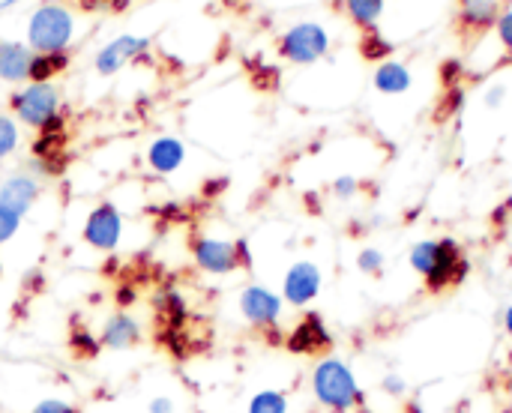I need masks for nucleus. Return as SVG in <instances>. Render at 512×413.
Listing matches in <instances>:
<instances>
[{
	"mask_svg": "<svg viewBox=\"0 0 512 413\" xmlns=\"http://www.w3.org/2000/svg\"><path fill=\"white\" fill-rule=\"evenodd\" d=\"M450 413H471V411H468V408H453Z\"/></svg>",
	"mask_w": 512,
	"mask_h": 413,
	"instance_id": "obj_36",
	"label": "nucleus"
},
{
	"mask_svg": "<svg viewBox=\"0 0 512 413\" xmlns=\"http://www.w3.org/2000/svg\"><path fill=\"white\" fill-rule=\"evenodd\" d=\"M192 258L195 267L207 276H231L240 267L237 255V240H222V237H195L192 240Z\"/></svg>",
	"mask_w": 512,
	"mask_h": 413,
	"instance_id": "obj_7",
	"label": "nucleus"
},
{
	"mask_svg": "<svg viewBox=\"0 0 512 413\" xmlns=\"http://www.w3.org/2000/svg\"><path fill=\"white\" fill-rule=\"evenodd\" d=\"M141 321L129 312H114L102 330H99V345L108 351H129L141 342Z\"/></svg>",
	"mask_w": 512,
	"mask_h": 413,
	"instance_id": "obj_13",
	"label": "nucleus"
},
{
	"mask_svg": "<svg viewBox=\"0 0 512 413\" xmlns=\"http://www.w3.org/2000/svg\"><path fill=\"white\" fill-rule=\"evenodd\" d=\"M18 228H21V216H15L12 210L0 207V246L9 243L18 234Z\"/></svg>",
	"mask_w": 512,
	"mask_h": 413,
	"instance_id": "obj_26",
	"label": "nucleus"
},
{
	"mask_svg": "<svg viewBox=\"0 0 512 413\" xmlns=\"http://www.w3.org/2000/svg\"><path fill=\"white\" fill-rule=\"evenodd\" d=\"M360 413H369V411H360Z\"/></svg>",
	"mask_w": 512,
	"mask_h": 413,
	"instance_id": "obj_37",
	"label": "nucleus"
},
{
	"mask_svg": "<svg viewBox=\"0 0 512 413\" xmlns=\"http://www.w3.org/2000/svg\"><path fill=\"white\" fill-rule=\"evenodd\" d=\"M66 66H69V54L66 51H57V54H36L33 51L30 81H54Z\"/></svg>",
	"mask_w": 512,
	"mask_h": 413,
	"instance_id": "obj_19",
	"label": "nucleus"
},
{
	"mask_svg": "<svg viewBox=\"0 0 512 413\" xmlns=\"http://www.w3.org/2000/svg\"><path fill=\"white\" fill-rule=\"evenodd\" d=\"M372 84H375V90L384 93V96H402V93L411 90L414 75H411V69H408L402 60H393V57H390V60H384V63L375 66Z\"/></svg>",
	"mask_w": 512,
	"mask_h": 413,
	"instance_id": "obj_16",
	"label": "nucleus"
},
{
	"mask_svg": "<svg viewBox=\"0 0 512 413\" xmlns=\"http://www.w3.org/2000/svg\"><path fill=\"white\" fill-rule=\"evenodd\" d=\"M30 413H78V408L63 399H42L39 405H33Z\"/></svg>",
	"mask_w": 512,
	"mask_h": 413,
	"instance_id": "obj_28",
	"label": "nucleus"
},
{
	"mask_svg": "<svg viewBox=\"0 0 512 413\" xmlns=\"http://www.w3.org/2000/svg\"><path fill=\"white\" fill-rule=\"evenodd\" d=\"M357 192H360V180H357V177L345 174V177H336V180H333V195H336V198L348 201V198H354Z\"/></svg>",
	"mask_w": 512,
	"mask_h": 413,
	"instance_id": "obj_27",
	"label": "nucleus"
},
{
	"mask_svg": "<svg viewBox=\"0 0 512 413\" xmlns=\"http://www.w3.org/2000/svg\"><path fill=\"white\" fill-rule=\"evenodd\" d=\"M75 36V15L63 3H39L27 18V45L36 54H57L72 45Z\"/></svg>",
	"mask_w": 512,
	"mask_h": 413,
	"instance_id": "obj_3",
	"label": "nucleus"
},
{
	"mask_svg": "<svg viewBox=\"0 0 512 413\" xmlns=\"http://www.w3.org/2000/svg\"><path fill=\"white\" fill-rule=\"evenodd\" d=\"M246 413H288V396L282 390H261L249 399Z\"/></svg>",
	"mask_w": 512,
	"mask_h": 413,
	"instance_id": "obj_21",
	"label": "nucleus"
},
{
	"mask_svg": "<svg viewBox=\"0 0 512 413\" xmlns=\"http://www.w3.org/2000/svg\"><path fill=\"white\" fill-rule=\"evenodd\" d=\"M12 117L36 132L63 126L57 87L51 81H27L21 90L12 93Z\"/></svg>",
	"mask_w": 512,
	"mask_h": 413,
	"instance_id": "obj_4",
	"label": "nucleus"
},
{
	"mask_svg": "<svg viewBox=\"0 0 512 413\" xmlns=\"http://www.w3.org/2000/svg\"><path fill=\"white\" fill-rule=\"evenodd\" d=\"M309 390L318 408H324L327 413H354L366 408V393L354 369L333 354L318 357L309 375Z\"/></svg>",
	"mask_w": 512,
	"mask_h": 413,
	"instance_id": "obj_2",
	"label": "nucleus"
},
{
	"mask_svg": "<svg viewBox=\"0 0 512 413\" xmlns=\"http://www.w3.org/2000/svg\"><path fill=\"white\" fill-rule=\"evenodd\" d=\"M87 9H126L129 0H81Z\"/></svg>",
	"mask_w": 512,
	"mask_h": 413,
	"instance_id": "obj_31",
	"label": "nucleus"
},
{
	"mask_svg": "<svg viewBox=\"0 0 512 413\" xmlns=\"http://www.w3.org/2000/svg\"><path fill=\"white\" fill-rule=\"evenodd\" d=\"M237 255H240V267L249 270L252 267V252H249V243L246 240H237Z\"/></svg>",
	"mask_w": 512,
	"mask_h": 413,
	"instance_id": "obj_33",
	"label": "nucleus"
},
{
	"mask_svg": "<svg viewBox=\"0 0 512 413\" xmlns=\"http://www.w3.org/2000/svg\"><path fill=\"white\" fill-rule=\"evenodd\" d=\"M39 192H42V183L36 177H30L27 171L9 174L0 183V207H6V210H12L15 216L24 219L33 210V204L39 201Z\"/></svg>",
	"mask_w": 512,
	"mask_h": 413,
	"instance_id": "obj_12",
	"label": "nucleus"
},
{
	"mask_svg": "<svg viewBox=\"0 0 512 413\" xmlns=\"http://www.w3.org/2000/svg\"><path fill=\"white\" fill-rule=\"evenodd\" d=\"M321 288H324V276H321V267L312 264V261H297L288 267L285 279H282V300L294 309H309L318 297H321Z\"/></svg>",
	"mask_w": 512,
	"mask_h": 413,
	"instance_id": "obj_9",
	"label": "nucleus"
},
{
	"mask_svg": "<svg viewBox=\"0 0 512 413\" xmlns=\"http://www.w3.org/2000/svg\"><path fill=\"white\" fill-rule=\"evenodd\" d=\"M381 393L390 396V399H405L408 396V381L399 372H387L381 378Z\"/></svg>",
	"mask_w": 512,
	"mask_h": 413,
	"instance_id": "obj_25",
	"label": "nucleus"
},
{
	"mask_svg": "<svg viewBox=\"0 0 512 413\" xmlns=\"http://www.w3.org/2000/svg\"><path fill=\"white\" fill-rule=\"evenodd\" d=\"M147 48H150V39H147V36L120 33V36H114L111 42H105V45L96 51V72H99V75H114V72H120L123 66H129L132 60H138Z\"/></svg>",
	"mask_w": 512,
	"mask_h": 413,
	"instance_id": "obj_11",
	"label": "nucleus"
},
{
	"mask_svg": "<svg viewBox=\"0 0 512 413\" xmlns=\"http://www.w3.org/2000/svg\"><path fill=\"white\" fill-rule=\"evenodd\" d=\"M282 345L297 357H327V351L333 348V333L321 315L309 312L285 333Z\"/></svg>",
	"mask_w": 512,
	"mask_h": 413,
	"instance_id": "obj_8",
	"label": "nucleus"
},
{
	"mask_svg": "<svg viewBox=\"0 0 512 413\" xmlns=\"http://www.w3.org/2000/svg\"><path fill=\"white\" fill-rule=\"evenodd\" d=\"M501 3L498 0H462L459 6V21L468 27V30H489L498 15H501Z\"/></svg>",
	"mask_w": 512,
	"mask_h": 413,
	"instance_id": "obj_17",
	"label": "nucleus"
},
{
	"mask_svg": "<svg viewBox=\"0 0 512 413\" xmlns=\"http://www.w3.org/2000/svg\"><path fill=\"white\" fill-rule=\"evenodd\" d=\"M123 237V213L114 204H96L84 222V243L96 252H114Z\"/></svg>",
	"mask_w": 512,
	"mask_h": 413,
	"instance_id": "obj_10",
	"label": "nucleus"
},
{
	"mask_svg": "<svg viewBox=\"0 0 512 413\" xmlns=\"http://www.w3.org/2000/svg\"><path fill=\"white\" fill-rule=\"evenodd\" d=\"M390 42H384L375 30H366V36H363V54L369 57V60H378V63H384V60H390Z\"/></svg>",
	"mask_w": 512,
	"mask_h": 413,
	"instance_id": "obj_24",
	"label": "nucleus"
},
{
	"mask_svg": "<svg viewBox=\"0 0 512 413\" xmlns=\"http://www.w3.org/2000/svg\"><path fill=\"white\" fill-rule=\"evenodd\" d=\"M147 411L150 413H174V402H171L168 396H156V399H150Z\"/></svg>",
	"mask_w": 512,
	"mask_h": 413,
	"instance_id": "obj_32",
	"label": "nucleus"
},
{
	"mask_svg": "<svg viewBox=\"0 0 512 413\" xmlns=\"http://www.w3.org/2000/svg\"><path fill=\"white\" fill-rule=\"evenodd\" d=\"M384 267H387V258H384V252H381L378 246H366V249L357 252V270H360V273H366V276H381Z\"/></svg>",
	"mask_w": 512,
	"mask_h": 413,
	"instance_id": "obj_23",
	"label": "nucleus"
},
{
	"mask_svg": "<svg viewBox=\"0 0 512 413\" xmlns=\"http://www.w3.org/2000/svg\"><path fill=\"white\" fill-rule=\"evenodd\" d=\"M501 327H504V333H507V339L512 342V303L504 309V315H501Z\"/></svg>",
	"mask_w": 512,
	"mask_h": 413,
	"instance_id": "obj_34",
	"label": "nucleus"
},
{
	"mask_svg": "<svg viewBox=\"0 0 512 413\" xmlns=\"http://www.w3.org/2000/svg\"><path fill=\"white\" fill-rule=\"evenodd\" d=\"M483 99H486V105H489V108H501V105H504V99H507V87H504V84H492V87L486 90V96H483Z\"/></svg>",
	"mask_w": 512,
	"mask_h": 413,
	"instance_id": "obj_30",
	"label": "nucleus"
},
{
	"mask_svg": "<svg viewBox=\"0 0 512 413\" xmlns=\"http://www.w3.org/2000/svg\"><path fill=\"white\" fill-rule=\"evenodd\" d=\"M408 267L423 279V285L432 294H441V291H450V288L462 285L468 279V273H471V264L462 255V246L453 237L414 243L411 252H408Z\"/></svg>",
	"mask_w": 512,
	"mask_h": 413,
	"instance_id": "obj_1",
	"label": "nucleus"
},
{
	"mask_svg": "<svg viewBox=\"0 0 512 413\" xmlns=\"http://www.w3.org/2000/svg\"><path fill=\"white\" fill-rule=\"evenodd\" d=\"M495 30H498V39L504 42V48L512 51V9H504L495 21Z\"/></svg>",
	"mask_w": 512,
	"mask_h": 413,
	"instance_id": "obj_29",
	"label": "nucleus"
},
{
	"mask_svg": "<svg viewBox=\"0 0 512 413\" xmlns=\"http://www.w3.org/2000/svg\"><path fill=\"white\" fill-rule=\"evenodd\" d=\"M33 48L27 42L0 39V81L6 84H27L30 81Z\"/></svg>",
	"mask_w": 512,
	"mask_h": 413,
	"instance_id": "obj_14",
	"label": "nucleus"
},
{
	"mask_svg": "<svg viewBox=\"0 0 512 413\" xmlns=\"http://www.w3.org/2000/svg\"><path fill=\"white\" fill-rule=\"evenodd\" d=\"M153 312L159 315V321L168 324V330H177L186 321V300L177 288H162L153 294Z\"/></svg>",
	"mask_w": 512,
	"mask_h": 413,
	"instance_id": "obj_18",
	"label": "nucleus"
},
{
	"mask_svg": "<svg viewBox=\"0 0 512 413\" xmlns=\"http://www.w3.org/2000/svg\"><path fill=\"white\" fill-rule=\"evenodd\" d=\"M330 51V33L318 21H300L279 39V54L294 66H312Z\"/></svg>",
	"mask_w": 512,
	"mask_h": 413,
	"instance_id": "obj_5",
	"label": "nucleus"
},
{
	"mask_svg": "<svg viewBox=\"0 0 512 413\" xmlns=\"http://www.w3.org/2000/svg\"><path fill=\"white\" fill-rule=\"evenodd\" d=\"M282 312H285V300L273 288L246 285L240 291V315L249 327H255L261 333H273L282 324Z\"/></svg>",
	"mask_w": 512,
	"mask_h": 413,
	"instance_id": "obj_6",
	"label": "nucleus"
},
{
	"mask_svg": "<svg viewBox=\"0 0 512 413\" xmlns=\"http://www.w3.org/2000/svg\"><path fill=\"white\" fill-rule=\"evenodd\" d=\"M21 144V129L12 114H0V162L9 159Z\"/></svg>",
	"mask_w": 512,
	"mask_h": 413,
	"instance_id": "obj_22",
	"label": "nucleus"
},
{
	"mask_svg": "<svg viewBox=\"0 0 512 413\" xmlns=\"http://www.w3.org/2000/svg\"><path fill=\"white\" fill-rule=\"evenodd\" d=\"M21 0H0V12H6V9H12V6H18Z\"/></svg>",
	"mask_w": 512,
	"mask_h": 413,
	"instance_id": "obj_35",
	"label": "nucleus"
},
{
	"mask_svg": "<svg viewBox=\"0 0 512 413\" xmlns=\"http://www.w3.org/2000/svg\"><path fill=\"white\" fill-rule=\"evenodd\" d=\"M345 12L363 30H375L378 18L384 15V0H345Z\"/></svg>",
	"mask_w": 512,
	"mask_h": 413,
	"instance_id": "obj_20",
	"label": "nucleus"
},
{
	"mask_svg": "<svg viewBox=\"0 0 512 413\" xmlns=\"http://www.w3.org/2000/svg\"><path fill=\"white\" fill-rule=\"evenodd\" d=\"M186 162V144L174 135H159L147 147V165L156 174H174Z\"/></svg>",
	"mask_w": 512,
	"mask_h": 413,
	"instance_id": "obj_15",
	"label": "nucleus"
}]
</instances>
